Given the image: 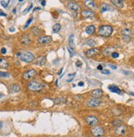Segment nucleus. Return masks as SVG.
I'll return each mask as SVG.
<instances>
[{"instance_id":"39","label":"nucleus","mask_w":134,"mask_h":137,"mask_svg":"<svg viewBox=\"0 0 134 137\" xmlns=\"http://www.w3.org/2000/svg\"><path fill=\"white\" fill-rule=\"evenodd\" d=\"M81 65H82V63H81L80 61L77 60V62H76V66H77V67H80Z\"/></svg>"},{"instance_id":"26","label":"nucleus","mask_w":134,"mask_h":137,"mask_svg":"<svg viewBox=\"0 0 134 137\" xmlns=\"http://www.w3.org/2000/svg\"><path fill=\"white\" fill-rule=\"evenodd\" d=\"M11 88H12V90H13V91L14 92H19L21 90L20 86H19L18 84H13Z\"/></svg>"},{"instance_id":"9","label":"nucleus","mask_w":134,"mask_h":137,"mask_svg":"<svg viewBox=\"0 0 134 137\" xmlns=\"http://www.w3.org/2000/svg\"><path fill=\"white\" fill-rule=\"evenodd\" d=\"M51 40L52 39L50 36H42L38 38L37 41L39 42L40 44H42V45H46V44H47L51 41Z\"/></svg>"},{"instance_id":"32","label":"nucleus","mask_w":134,"mask_h":137,"mask_svg":"<svg viewBox=\"0 0 134 137\" xmlns=\"http://www.w3.org/2000/svg\"><path fill=\"white\" fill-rule=\"evenodd\" d=\"M32 19H33V18H32V17H31V18H29L28 20V22H26V24L24 25V27H23V28H24V29H27V28H28V26H29V25H30L31 23H32Z\"/></svg>"},{"instance_id":"46","label":"nucleus","mask_w":134,"mask_h":137,"mask_svg":"<svg viewBox=\"0 0 134 137\" xmlns=\"http://www.w3.org/2000/svg\"><path fill=\"white\" fill-rule=\"evenodd\" d=\"M32 7H33V5H32V4H31V6H30V7H29V8H28L27 11H29V10H30V9H32ZM27 11H26V12H27Z\"/></svg>"},{"instance_id":"3","label":"nucleus","mask_w":134,"mask_h":137,"mask_svg":"<svg viewBox=\"0 0 134 137\" xmlns=\"http://www.w3.org/2000/svg\"><path fill=\"white\" fill-rule=\"evenodd\" d=\"M28 88L31 91H39V90L42 89L44 88L43 84H40L39 82L36 81H31L28 84Z\"/></svg>"},{"instance_id":"37","label":"nucleus","mask_w":134,"mask_h":137,"mask_svg":"<svg viewBox=\"0 0 134 137\" xmlns=\"http://www.w3.org/2000/svg\"><path fill=\"white\" fill-rule=\"evenodd\" d=\"M6 52H7V50H6V48H4V47L2 48V49H1V53L3 54V55H5Z\"/></svg>"},{"instance_id":"18","label":"nucleus","mask_w":134,"mask_h":137,"mask_svg":"<svg viewBox=\"0 0 134 137\" xmlns=\"http://www.w3.org/2000/svg\"><path fill=\"white\" fill-rule=\"evenodd\" d=\"M85 4L86 7H89V8H95V7H96V4H95L94 2L92 1V0H85Z\"/></svg>"},{"instance_id":"4","label":"nucleus","mask_w":134,"mask_h":137,"mask_svg":"<svg viewBox=\"0 0 134 137\" xmlns=\"http://www.w3.org/2000/svg\"><path fill=\"white\" fill-rule=\"evenodd\" d=\"M91 133H92V135L94 136L99 137L104 135V130L101 126H96L91 128Z\"/></svg>"},{"instance_id":"36","label":"nucleus","mask_w":134,"mask_h":137,"mask_svg":"<svg viewBox=\"0 0 134 137\" xmlns=\"http://www.w3.org/2000/svg\"><path fill=\"white\" fill-rule=\"evenodd\" d=\"M102 74L108 75V74H110V72L108 70V69H103V70H102Z\"/></svg>"},{"instance_id":"35","label":"nucleus","mask_w":134,"mask_h":137,"mask_svg":"<svg viewBox=\"0 0 134 137\" xmlns=\"http://www.w3.org/2000/svg\"><path fill=\"white\" fill-rule=\"evenodd\" d=\"M111 55H112L113 58H118V56H119V54H118V52H113Z\"/></svg>"},{"instance_id":"31","label":"nucleus","mask_w":134,"mask_h":137,"mask_svg":"<svg viewBox=\"0 0 134 137\" xmlns=\"http://www.w3.org/2000/svg\"><path fill=\"white\" fill-rule=\"evenodd\" d=\"M32 32L34 33V35H38L41 32V29L39 27H36V26H35L32 29Z\"/></svg>"},{"instance_id":"50","label":"nucleus","mask_w":134,"mask_h":137,"mask_svg":"<svg viewBox=\"0 0 134 137\" xmlns=\"http://www.w3.org/2000/svg\"><path fill=\"white\" fill-rule=\"evenodd\" d=\"M91 137H96V136H91Z\"/></svg>"},{"instance_id":"10","label":"nucleus","mask_w":134,"mask_h":137,"mask_svg":"<svg viewBox=\"0 0 134 137\" xmlns=\"http://www.w3.org/2000/svg\"><path fill=\"white\" fill-rule=\"evenodd\" d=\"M126 131H127V127H126V126H123V125H120L115 129V134L118 135V136L124 135Z\"/></svg>"},{"instance_id":"49","label":"nucleus","mask_w":134,"mask_h":137,"mask_svg":"<svg viewBox=\"0 0 134 137\" xmlns=\"http://www.w3.org/2000/svg\"><path fill=\"white\" fill-rule=\"evenodd\" d=\"M3 94H2V93H0V98H2V97H3Z\"/></svg>"},{"instance_id":"7","label":"nucleus","mask_w":134,"mask_h":137,"mask_svg":"<svg viewBox=\"0 0 134 137\" xmlns=\"http://www.w3.org/2000/svg\"><path fill=\"white\" fill-rule=\"evenodd\" d=\"M85 121H86L87 124H88L89 126H96V125L98 124V122H99L98 118H97V117H93V116L87 117L86 119H85Z\"/></svg>"},{"instance_id":"2","label":"nucleus","mask_w":134,"mask_h":137,"mask_svg":"<svg viewBox=\"0 0 134 137\" xmlns=\"http://www.w3.org/2000/svg\"><path fill=\"white\" fill-rule=\"evenodd\" d=\"M113 29L111 26H108V25H104L102 26L99 30V35L102 36H109L110 35L113 33Z\"/></svg>"},{"instance_id":"45","label":"nucleus","mask_w":134,"mask_h":137,"mask_svg":"<svg viewBox=\"0 0 134 137\" xmlns=\"http://www.w3.org/2000/svg\"><path fill=\"white\" fill-rule=\"evenodd\" d=\"M83 85H84V83H83V82H79V86H83Z\"/></svg>"},{"instance_id":"40","label":"nucleus","mask_w":134,"mask_h":137,"mask_svg":"<svg viewBox=\"0 0 134 137\" xmlns=\"http://www.w3.org/2000/svg\"><path fill=\"white\" fill-rule=\"evenodd\" d=\"M109 67L113 69H117V66L116 65H109Z\"/></svg>"},{"instance_id":"15","label":"nucleus","mask_w":134,"mask_h":137,"mask_svg":"<svg viewBox=\"0 0 134 137\" xmlns=\"http://www.w3.org/2000/svg\"><path fill=\"white\" fill-rule=\"evenodd\" d=\"M81 15L84 17H92L94 16V13L89 10H83L81 12Z\"/></svg>"},{"instance_id":"23","label":"nucleus","mask_w":134,"mask_h":137,"mask_svg":"<svg viewBox=\"0 0 134 137\" xmlns=\"http://www.w3.org/2000/svg\"><path fill=\"white\" fill-rule=\"evenodd\" d=\"M46 57H44V56H41L38 58V59H37V62H36V64L37 65H44L45 64H46Z\"/></svg>"},{"instance_id":"13","label":"nucleus","mask_w":134,"mask_h":137,"mask_svg":"<svg viewBox=\"0 0 134 137\" xmlns=\"http://www.w3.org/2000/svg\"><path fill=\"white\" fill-rule=\"evenodd\" d=\"M122 34H123V36L125 39H128L130 37V35H131V29L128 27L123 28V31H122Z\"/></svg>"},{"instance_id":"44","label":"nucleus","mask_w":134,"mask_h":137,"mask_svg":"<svg viewBox=\"0 0 134 137\" xmlns=\"http://www.w3.org/2000/svg\"><path fill=\"white\" fill-rule=\"evenodd\" d=\"M41 3H42V6H45V5H46V1H42Z\"/></svg>"},{"instance_id":"5","label":"nucleus","mask_w":134,"mask_h":137,"mask_svg":"<svg viewBox=\"0 0 134 137\" xmlns=\"http://www.w3.org/2000/svg\"><path fill=\"white\" fill-rule=\"evenodd\" d=\"M37 74V72H36L35 69H29V70L26 71V72L23 74V78L26 80H29L31 78H33Z\"/></svg>"},{"instance_id":"1","label":"nucleus","mask_w":134,"mask_h":137,"mask_svg":"<svg viewBox=\"0 0 134 137\" xmlns=\"http://www.w3.org/2000/svg\"><path fill=\"white\" fill-rule=\"evenodd\" d=\"M17 56L21 59V60L24 61L27 63H30L35 59L34 55L30 51H21L17 53Z\"/></svg>"},{"instance_id":"8","label":"nucleus","mask_w":134,"mask_h":137,"mask_svg":"<svg viewBox=\"0 0 134 137\" xmlns=\"http://www.w3.org/2000/svg\"><path fill=\"white\" fill-rule=\"evenodd\" d=\"M31 41H32V40H31L30 36H29L28 33L23 34L22 36H21V43H22V45L28 46L31 43Z\"/></svg>"},{"instance_id":"17","label":"nucleus","mask_w":134,"mask_h":137,"mask_svg":"<svg viewBox=\"0 0 134 137\" xmlns=\"http://www.w3.org/2000/svg\"><path fill=\"white\" fill-rule=\"evenodd\" d=\"M111 3L115 6H117L119 8H122L124 6V2L123 0H111Z\"/></svg>"},{"instance_id":"24","label":"nucleus","mask_w":134,"mask_h":137,"mask_svg":"<svg viewBox=\"0 0 134 137\" xmlns=\"http://www.w3.org/2000/svg\"><path fill=\"white\" fill-rule=\"evenodd\" d=\"M61 29V24H59V23H56L53 26V27H52V31H53L54 33H57L58 32H60V30Z\"/></svg>"},{"instance_id":"11","label":"nucleus","mask_w":134,"mask_h":137,"mask_svg":"<svg viewBox=\"0 0 134 137\" xmlns=\"http://www.w3.org/2000/svg\"><path fill=\"white\" fill-rule=\"evenodd\" d=\"M68 7H69V9H71V11H73L74 13H75H75H77V12L80 9V6L75 3H70L69 4H68Z\"/></svg>"},{"instance_id":"43","label":"nucleus","mask_w":134,"mask_h":137,"mask_svg":"<svg viewBox=\"0 0 134 137\" xmlns=\"http://www.w3.org/2000/svg\"><path fill=\"white\" fill-rule=\"evenodd\" d=\"M3 123L2 121H0V129L3 128Z\"/></svg>"},{"instance_id":"34","label":"nucleus","mask_w":134,"mask_h":137,"mask_svg":"<svg viewBox=\"0 0 134 137\" xmlns=\"http://www.w3.org/2000/svg\"><path fill=\"white\" fill-rule=\"evenodd\" d=\"M1 77H9V74L7 72H2V71H0V78Z\"/></svg>"},{"instance_id":"38","label":"nucleus","mask_w":134,"mask_h":137,"mask_svg":"<svg viewBox=\"0 0 134 137\" xmlns=\"http://www.w3.org/2000/svg\"><path fill=\"white\" fill-rule=\"evenodd\" d=\"M0 16H3V17H7V14L5 13H3V11L0 9Z\"/></svg>"},{"instance_id":"6","label":"nucleus","mask_w":134,"mask_h":137,"mask_svg":"<svg viewBox=\"0 0 134 137\" xmlns=\"http://www.w3.org/2000/svg\"><path fill=\"white\" fill-rule=\"evenodd\" d=\"M101 102L99 98H92V99L89 100L87 103V106L89 107H97L100 105Z\"/></svg>"},{"instance_id":"48","label":"nucleus","mask_w":134,"mask_h":137,"mask_svg":"<svg viewBox=\"0 0 134 137\" xmlns=\"http://www.w3.org/2000/svg\"><path fill=\"white\" fill-rule=\"evenodd\" d=\"M13 13H16V8H14V9H13Z\"/></svg>"},{"instance_id":"27","label":"nucleus","mask_w":134,"mask_h":137,"mask_svg":"<svg viewBox=\"0 0 134 137\" xmlns=\"http://www.w3.org/2000/svg\"><path fill=\"white\" fill-rule=\"evenodd\" d=\"M85 44L89 46L90 47H92V46L96 45V42H95L94 40H92V39H88V40H86V41H85Z\"/></svg>"},{"instance_id":"29","label":"nucleus","mask_w":134,"mask_h":137,"mask_svg":"<svg viewBox=\"0 0 134 137\" xmlns=\"http://www.w3.org/2000/svg\"><path fill=\"white\" fill-rule=\"evenodd\" d=\"M75 73H73V74H69L68 75V78H67L66 81L68 83L71 82V81L73 80V78H75Z\"/></svg>"},{"instance_id":"21","label":"nucleus","mask_w":134,"mask_h":137,"mask_svg":"<svg viewBox=\"0 0 134 137\" xmlns=\"http://www.w3.org/2000/svg\"><path fill=\"white\" fill-rule=\"evenodd\" d=\"M111 10H112L111 7L108 4H107V3H103V4L101 5V11H102V13H104V12L106 11H111Z\"/></svg>"},{"instance_id":"41","label":"nucleus","mask_w":134,"mask_h":137,"mask_svg":"<svg viewBox=\"0 0 134 137\" xmlns=\"http://www.w3.org/2000/svg\"><path fill=\"white\" fill-rule=\"evenodd\" d=\"M97 69H99V70H103V69H103V66H102V65H99V66L97 67Z\"/></svg>"},{"instance_id":"14","label":"nucleus","mask_w":134,"mask_h":137,"mask_svg":"<svg viewBox=\"0 0 134 137\" xmlns=\"http://www.w3.org/2000/svg\"><path fill=\"white\" fill-rule=\"evenodd\" d=\"M103 95V91L101 89H94L92 91V96L94 97V98H99L100 97H102Z\"/></svg>"},{"instance_id":"47","label":"nucleus","mask_w":134,"mask_h":137,"mask_svg":"<svg viewBox=\"0 0 134 137\" xmlns=\"http://www.w3.org/2000/svg\"><path fill=\"white\" fill-rule=\"evenodd\" d=\"M63 69H64L62 68V69H61V70H60V72H59V74H59V75H61V73H62V71H63Z\"/></svg>"},{"instance_id":"22","label":"nucleus","mask_w":134,"mask_h":137,"mask_svg":"<svg viewBox=\"0 0 134 137\" xmlns=\"http://www.w3.org/2000/svg\"><path fill=\"white\" fill-rule=\"evenodd\" d=\"M74 35L71 34V36H70V38H69V47L71 48V49H75V43H74Z\"/></svg>"},{"instance_id":"16","label":"nucleus","mask_w":134,"mask_h":137,"mask_svg":"<svg viewBox=\"0 0 134 137\" xmlns=\"http://www.w3.org/2000/svg\"><path fill=\"white\" fill-rule=\"evenodd\" d=\"M108 89L110 90L112 92H114V93H118V94H121L122 91L117 86H113V85H110L108 87Z\"/></svg>"},{"instance_id":"19","label":"nucleus","mask_w":134,"mask_h":137,"mask_svg":"<svg viewBox=\"0 0 134 137\" xmlns=\"http://www.w3.org/2000/svg\"><path fill=\"white\" fill-rule=\"evenodd\" d=\"M85 32H86V33L88 35H92L94 34V32H95V27L94 26H93V25H90V26H88L85 29Z\"/></svg>"},{"instance_id":"42","label":"nucleus","mask_w":134,"mask_h":137,"mask_svg":"<svg viewBox=\"0 0 134 137\" xmlns=\"http://www.w3.org/2000/svg\"><path fill=\"white\" fill-rule=\"evenodd\" d=\"M9 32H15V29L12 27V28H10V29H9Z\"/></svg>"},{"instance_id":"30","label":"nucleus","mask_w":134,"mask_h":137,"mask_svg":"<svg viewBox=\"0 0 134 137\" xmlns=\"http://www.w3.org/2000/svg\"><path fill=\"white\" fill-rule=\"evenodd\" d=\"M67 49H68V51H69V53H70V56H71V57H74V56H75V51H74L73 49L70 48V47H68Z\"/></svg>"},{"instance_id":"28","label":"nucleus","mask_w":134,"mask_h":137,"mask_svg":"<svg viewBox=\"0 0 134 137\" xmlns=\"http://www.w3.org/2000/svg\"><path fill=\"white\" fill-rule=\"evenodd\" d=\"M122 123H123V121H122L121 120H114L113 121V125L115 126H120V125H122Z\"/></svg>"},{"instance_id":"33","label":"nucleus","mask_w":134,"mask_h":137,"mask_svg":"<svg viewBox=\"0 0 134 137\" xmlns=\"http://www.w3.org/2000/svg\"><path fill=\"white\" fill-rule=\"evenodd\" d=\"M9 3H10V1H9V0H6V1H1V5L3 6V7H7V6H8Z\"/></svg>"},{"instance_id":"20","label":"nucleus","mask_w":134,"mask_h":137,"mask_svg":"<svg viewBox=\"0 0 134 137\" xmlns=\"http://www.w3.org/2000/svg\"><path fill=\"white\" fill-rule=\"evenodd\" d=\"M0 67L1 68H7L8 67V62L3 58H0Z\"/></svg>"},{"instance_id":"25","label":"nucleus","mask_w":134,"mask_h":137,"mask_svg":"<svg viewBox=\"0 0 134 137\" xmlns=\"http://www.w3.org/2000/svg\"><path fill=\"white\" fill-rule=\"evenodd\" d=\"M66 102L65 98H56L54 99V103H56V104H61V103H65Z\"/></svg>"},{"instance_id":"12","label":"nucleus","mask_w":134,"mask_h":137,"mask_svg":"<svg viewBox=\"0 0 134 137\" xmlns=\"http://www.w3.org/2000/svg\"><path fill=\"white\" fill-rule=\"evenodd\" d=\"M99 52V50L98 48H91V49H89V51L85 52V55L86 56H92V55H96Z\"/></svg>"}]
</instances>
